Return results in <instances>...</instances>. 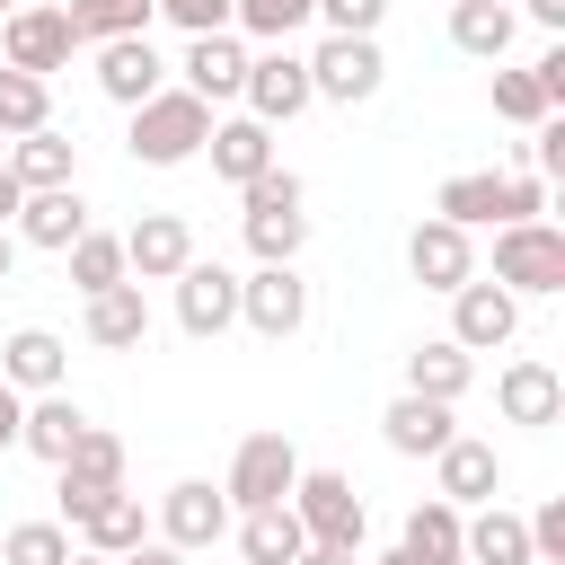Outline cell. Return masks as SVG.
I'll return each mask as SVG.
<instances>
[{
	"label": "cell",
	"instance_id": "6da1fadb",
	"mask_svg": "<svg viewBox=\"0 0 565 565\" xmlns=\"http://www.w3.org/2000/svg\"><path fill=\"white\" fill-rule=\"evenodd\" d=\"M547 212V185L530 177V168H459V177H441V194H433V221H450V230H503V221H539Z\"/></svg>",
	"mask_w": 565,
	"mask_h": 565
},
{
	"label": "cell",
	"instance_id": "7a4b0ae2",
	"mask_svg": "<svg viewBox=\"0 0 565 565\" xmlns=\"http://www.w3.org/2000/svg\"><path fill=\"white\" fill-rule=\"evenodd\" d=\"M238 203H247V256L256 265H300V247H309V185L274 159L256 185H238Z\"/></svg>",
	"mask_w": 565,
	"mask_h": 565
},
{
	"label": "cell",
	"instance_id": "3957f363",
	"mask_svg": "<svg viewBox=\"0 0 565 565\" xmlns=\"http://www.w3.org/2000/svg\"><path fill=\"white\" fill-rule=\"evenodd\" d=\"M203 141H212V106L185 97V88L141 97V106H132V132H124V150H132L141 168H185Z\"/></svg>",
	"mask_w": 565,
	"mask_h": 565
},
{
	"label": "cell",
	"instance_id": "277c9868",
	"mask_svg": "<svg viewBox=\"0 0 565 565\" xmlns=\"http://www.w3.org/2000/svg\"><path fill=\"white\" fill-rule=\"evenodd\" d=\"M494 282H503L512 300L565 291V230H556V221H503V230H494Z\"/></svg>",
	"mask_w": 565,
	"mask_h": 565
},
{
	"label": "cell",
	"instance_id": "5b68a950",
	"mask_svg": "<svg viewBox=\"0 0 565 565\" xmlns=\"http://www.w3.org/2000/svg\"><path fill=\"white\" fill-rule=\"evenodd\" d=\"M291 521L309 530V547H353V556H362V530H371V512H362V494H353L344 468H300Z\"/></svg>",
	"mask_w": 565,
	"mask_h": 565
},
{
	"label": "cell",
	"instance_id": "8992f818",
	"mask_svg": "<svg viewBox=\"0 0 565 565\" xmlns=\"http://www.w3.org/2000/svg\"><path fill=\"white\" fill-rule=\"evenodd\" d=\"M291 486H300V450H291V433H247V441L230 450V477H221L230 512H265V503H291Z\"/></svg>",
	"mask_w": 565,
	"mask_h": 565
},
{
	"label": "cell",
	"instance_id": "52a82bcc",
	"mask_svg": "<svg viewBox=\"0 0 565 565\" xmlns=\"http://www.w3.org/2000/svg\"><path fill=\"white\" fill-rule=\"evenodd\" d=\"M71 53H79V35H71L62 0H26V9L0 18V71H35V79H53V71H71Z\"/></svg>",
	"mask_w": 565,
	"mask_h": 565
},
{
	"label": "cell",
	"instance_id": "ba28073f",
	"mask_svg": "<svg viewBox=\"0 0 565 565\" xmlns=\"http://www.w3.org/2000/svg\"><path fill=\"white\" fill-rule=\"evenodd\" d=\"M300 62H309V97H327V106H362V97H380V79H388L380 35H327V44L300 53Z\"/></svg>",
	"mask_w": 565,
	"mask_h": 565
},
{
	"label": "cell",
	"instance_id": "9c48e42d",
	"mask_svg": "<svg viewBox=\"0 0 565 565\" xmlns=\"http://www.w3.org/2000/svg\"><path fill=\"white\" fill-rule=\"evenodd\" d=\"M238 327L265 335V344H291V335L309 327V282H300V265H256V274H238Z\"/></svg>",
	"mask_w": 565,
	"mask_h": 565
},
{
	"label": "cell",
	"instance_id": "30bf717a",
	"mask_svg": "<svg viewBox=\"0 0 565 565\" xmlns=\"http://www.w3.org/2000/svg\"><path fill=\"white\" fill-rule=\"evenodd\" d=\"M238 97H247V115H256L265 132L318 106V97H309V62H300L291 44H265V53H247V79H238Z\"/></svg>",
	"mask_w": 565,
	"mask_h": 565
},
{
	"label": "cell",
	"instance_id": "8fae6325",
	"mask_svg": "<svg viewBox=\"0 0 565 565\" xmlns=\"http://www.w3.org/2000/svg\"><path fill=\"white\" fill-rule=\"evenodd\" d=\"M230 494L212 486V477H177L168 494H159V539L177 547V556H194V547H221L230 539Z\"/></svg>",
	"mask_w": 565,
	"mask_h": 565
},
{
	"label": "cell",
	"instance_id": "7c38bea8",
	"mask_svg": "<svg viewBox=\"0 0 565 565\" xmlns=\"http://www.w3.org/2000/svg\"><path fill=\"white\" fill-rule=\"evenodd\" d=\"M177 327H185L194 344L230 335V327H238V274L212 265V256H194V265L177 274Z\"/></svg>",
	"mask_w": 565,
	"mask_h": 565
},
{
	"label": "cell",
	"instance_id": "4fadbf2b",
	"mask_svg": "<svg viewBox=\"0 0 565 565\" xmlns=\"http://www.w3.org/2000/svg\"><path fill=\"white\" fill-rule=\"evenodd\" d=\"M185 265H194L185 212H141V221L124 230V274H132V282H177Z\"/></svg>",
	"mask_w": 565,
	"mask_h": 565
},
{
	"label": "cell",
	"instance_id": "5bb4252c",
	"mask_svg": "<svg viewBox=\"0 0 565 565\" xmlns=\"http://www.w3.org/2000/svg\"><path fill=\"white\" fill-rule=\"evenodd\" d=\"M521 335V300L503 291V282H459L450 291V344L459 353H494V344H512Z\"/></svg>",
	"mask_w": 565,
	"mask_h": 565
},
{
	"label": "cell",
	"instance_id": "9a60e30c",
	"mask_svg": "<svg viewBox=\"0 0 565 565\" xmlns=\"http://www.w3.org/2000/svg\"><path fill=\"white\" fill-rule=\"evenodd\" d=\"M115 486H124V441H115L106 424H88L79 450L62 459V530H79V512H88L97 494H115Z\"/></svg>",
	"mask_w": 565,
	"mask_h": 565
},
{
	"label": "cell",
	"instance_id": "2e32d148",
	"mask_svg": "<svg viewBox=\"0 0 565 565\" xmlns=\"http://www.w3.org/2000/svg\"><path fill=\"white\" fill-rule=\"evenodd\" d=\"M433 494H441V503H459V512L494 503V494H503V459H494V441L450 433V441L433 450Z\"/></svg>",
	"mask_w": 565,
	"mask_h": 565
},
{
	"label": "cell",
	"instance_id": "e0dca14e",
	"mask_svg": "<svg viewBox=\"0 0 565 565\" xmlns=\"http://www.w3.org/2000/svg\"><path fill=\"white\" fill-rule=\"evenodd\" d=\"M168 88V62H159V44L150 35H115V44H97V97L106 106H141V97H159Z\"/></svg>",
	"mask_w": 565,
	"mask_h": 565
},
{
	"label": "cell",
	"instance_id": "ac0fdd59",
	"mask_svg": "<svg viewBox=\"0 0 565 565\" xmlns=\"http://www.w3.org/2000/svg\"><path fill=\"white\" fill-rule=\"evenodd\" d=\"M406 274H415L424 291H459V282H477V247H468V230H450V221H415V238H406Z\"/></svg>",
	"mask_w": 565,
	"mask_h": 565
},
{
	"label": "cell",
	"instance_id": "d6986e66",
	"mask_svg": "<svg viewBox=\"0 0 565 565\" xmlns=\"http://www.w3.org/2000/svg\"><path fill=\"white\" fill-rule=\"evenodd\" d=\"M79 335H88L97 353H141V344H150V300H141V282L88 291V309H79Z\"/></svg>",
	"mask_w": 565,
	"mask_h": 565
},
{
	"label": "cell",
	"instance_id": "ffe728a7",
	"mask_svg": "<svg viewBox=\"0 0 565 565\" xmlns=\"http://www.w3.org/2000/svg\"><path fill=\"white\" fill-rule=\"evenodd\" d=\"M62 371H71V344H62L53 327H18V335L0 344V388H18V397L62 388Z\"/></svg>",
	"mask_w": 565,
	"mask_h": 565
},
{
	"label": "cell",
	"instance_id": "44dd1931",
	"mask_svg": "<svg viewBox=\"0 0 565 565\" xmlns=\"http://www.w3.org/2000/svg\"><path fill=\"white\" fill-rule=\"evenodd\" d=\"M185 79V97H203V106H221V97H238V79H247V44L238 35H185V62H177Z\"/></svg>",
	"mask_w": 565,
	"mask_h": 565
},
{
	"label": "cell",
	"instance_id": "7402d4cb",
	"mask_svg": "<svg viewBox=\"0 0 565 565\" xmlns=\"http://www.w3.org/2000/svg\"><path fill=\"white\" fill-rule=\"evenodd\" d=\"M203 150H212V177H221V185H256V177L274 168V132H265L256 115H212V141H203Z\"/></svg>",
	"mask_w": 565,
	"mask_h": 565
},
{
	"label": "cell",
	"instance_id": "603a6c76",
	"mask_svg": "<svg viewBox=\"0 0 565 565\" xmlns=\"http://www.w3.org/2000/svg\"><path fill=\"white\" fill-rule=\"evenodd\" d=\"M26 194H53V185H79V141L62 132V124H44V132H18V150L0 159Z\"/></svg>",
	"mask_w": 565,
	"mask_h": 565
},
{
	"label": "cell",
	"instance_id": "cb8c5ba5",
	"mask_svg": "<svg viewBox=\"0 0 565 565\" xmlns=\"http://www.w3.org/2000/svg\"><path fill=\"white\" fill-rule=\"evenodd\" d=\"M494 406H503V424H530V433H547V424L565 415V380H556L547 362H503V380H494Z\"/></svg>",
	"mask_w": 565,
	"mask_h": 565
},
{
	"label": "cell",
	"instance_id": "d4e9b609",
	"mask_svg": "<svg viewBox=\"0 0 565 565\" xmlns=\"http://www.w3.org/2000/svg\"><path fill=\"white\" fill-rule=\"evenodd\" d=\"M468 380H477V353H459L450 335H424V344L406 353V397L459 406V397H468Z\"/></svg>",
	"mask_w": 565,
	"mask_h": 565
},
{
	"label": "cell",
	"instance_id": "484cf974",
	"mask_svg": "<svg viewBox=\"0 0 565 565\" xmlns=\"http://www.w3.org/2000/svg\"><path fill=\"white\" fill-rule=\"evenodd\" d=\"M79 433H88V415H79V397H62V388H44V397H26V415H18V450H35V459H71L79 450Z\"/></svg>",
	"mask_w": 565,
	"mask_h": 565
},
{
	"label": "cell",
	"instance_id": "4316f807",
	"mask_svg": "<svg viewBox=\"0 0 565 565\" xmlns=\"http://www.w3.org/2000/svg\"><path fill=\"white\" fill-rule=\"evenodd\" d=\"M26 247H44V256H62L79 230H88V203H79V185H53V194H26L18 203V221H9Z\"/></svg>",
	"mask_w": 565,
	"mask_h": 565
},
{
	"label": "cell",
	"instance_id": "83f0119b",
	"mask_svg": "<svg viewBox=\"0 0 565 565\" xmlns=\"http://www.w3.org/2000/svg\"><path fill=\"white\" fill-rule=\"evenodd\" d=\"M450 433H459V424H450V406H433V397H406V388H397V397H388V415H380V441H388L397 459H433Z\"/></svg>",
	"mask_w": 565,
	"mask_h": 565
},
{
	"label": "cell",
	"instance_id": "f1b7e54d",
	"mask_svg": "<svg viewBox=\"0 0 565 565\" xmlns=\"http://www.w3.org/2000/svg\"><path fill=\"white\" fill-rule=\"evenodd\" d=\"M459 565H530V530H521V512L477 503V512L459 521Z\"/></svg>",
	"mask_w": 565,
	"mask_h": 565
},
{
	"label": "cell",
	"instance_id": "f546056e",
	"mask_svg": "<svg viewBox=\"0 0 565 565\" xmlns=\"http://www.w3.org/2000/svg\"><path fill=\"white\" fill-rule=\"evenodd\" d=\"M150 539V512H141V494H97L88 512H79V547H97V556H132Z\"/></svg>",
	"mask_w": 565,
	"mask_h": 565
},
{
	"label": "cell",
	"instance_id": "4dcf8cb0",
	"mask_svg": "<svg viewBox=\"0 0 565 565\" xmlns=\"http://www.w3.org/2000/svg\"><path fill=\"white\" fill-rule=\"evenodd\" d=\"M512 35H521L512 0H450V44H459L468 62H503Z\"/></svg>",
	"mask_w": 565,
	"mask_h": 565
},
{
	"label": "cell",
	"instance_id": "1f68e13d",
	"mask_svg": "<svg viewBox=\"0 0 565 565\" xmlns=\"http://www.w3.org/2000/svg\"><path fill=\"white\" fill-rule=\"evenodd\" d=\"M230 539H238V556H247V565H291V556L309 547V530L291 521V503H265V512H238V521H230Z\"/></svg>",
	"mask_w": 565,
	"mask_h": 565
},
{
	"label": "cell",
	"instance_id": "d6a6232c",
	"mask_svg": "<svg viewBox=\"0 0 565 565\" xmlns=\"http://www.w3.org/2000/svg\"><path fill=\"white\" fill-rule=\"evenodd\" d=\"M62 18L79 44H115V35H150L159 0H62Z\"/></svg>",
	"mask_w": 565,
	"mask_h": 565
},
{
	"label": "cell",
	"instance_id": "836d02e7",
	"mask_svg": "<svg viewBox=\"0 0 565 565\" xmlns=\"http://www.w3.org/2000/svg\"><path fill=\"white\" fill-rule=\"evenodd\" d=\"M62 256H71V282H79V300H88V291H115V282H132V274H124V238H115V230H79Z\"/></svg>",
	"mask_w": 565,
	"mask_h": 565
},
{
	"label": "cell",
	"instance_id": "e575fe53",
	"mask_svg": "<svg viewBox=\"0 0 565 565\" xmlns=\"http://www.w3.org/2000/svg\"><path fill=\"white\" fill-rule=\"evenodd\" d=\"M53 124V79H35V71H0V132L18 141V132H44Z\"/></svg>",
	"mask_w": 565,
	"mask_h": 565
},
{
	"label": "cell",
	"instance_id": "d590c367",
	"mask_svg": "<svg viewBox=\"0 0 565 565\" xmlns=\"http://www.w3.org/2000/svg\"><path fill=\"white\" fill-rule=\"evenodd\" d=\"M459 503H441V494H424L415 512H406V530H397V547H415V556H459Z\"/></svg>",
	"mask_w": 565,
	"mask_h": 565
},
{
	"label": "cell",
	"instance_id": "8d00e7d4",
	"mask_svg": "<svg viewBox=\"0 0 565 565\" xmlns=\"http://www.w3.org/2000/svg\"><path fill=\"white\" fill-rule=\"evenodd\" d=\"M230 26H247L256 44H291L309 26V0H230Z\"/></svg>",
	"mask_w": 565,
	"mask_h": 565
},
{
	"label": "cell",
	"instance_id": "74e56055",
	"mask_svg": "<svg viewBox=\"0 0 565 565\" xmlns=\"http://www.w3.org/2000/svg\"><path fill=\"white\" fill-rule=\"evenodd\" d=\"M62 556H71V530L62 521H18L0 539V565H62Z\"/></svg>",
	"mask_w": 565,
	"mask_h": 565
},
{
	"label": "cell",
	"instance_id": "f35d334b",
	"mask_svg": "<svg viewBox=\"0 0 565 565\" xmlns=\"http://www.w3.org/2000/svg\"><path fill=\"white\" fill-rule=\"evenodd\" d=\"M494 115H503V124H530V132H539V124H547V97H539V79H530V71H503V62H494Z\"/></svg>",
	"mask_w": 565,
	"mask_h": 565
},
{
	"label": "cell",
	"instance_id": "ab89813d",
	"mask_svg": "<svg viewBox=\"0 0 565 565\" xmlns=\"http://www.w3.org/2000/svg\"><path fill=\"white\" fill-rule=\"evenodd\" d=\"M309 18H318L327 35H380L388 0H309Z\"/></svg>",
	"mask_w": 565,
	"mask_h": 565
},
{
	"label": "cell",
	"instance_id": "60d3db41",
	"mask_svg": "<svg viewBox=\"0 0 565 565\" xmlns=\"http://www.w3.org/2000/svg\"><path fill=\"white\" fill-rule=\"evenodd\" d=\"M521 530H530V565H565V494H547Z\"/></svg>",
	"mask_w": 565,
	"mask_h": 565
},
{
	"label": "cell",
	"instance_id": "b9f144b4",
	"mask_svg": "<svg viewBox=\"0 0 565 565\" xmlns=\"http://www.w3.org/2000/svg\"><path fill=\"white\" fill-rule=\"evenodd\" d=\"M159 18L185 35H230V0H159Z\"/></svg>",
	"mask_w": 565,
	"mask_h": 565
},
{
	"label": "cell",
	"instance_id": "7bdbcfd3",
	"mask_svg": "<svg viewBox=\"0 0 565 565\" xmlns=\"http://www.w3.org/2000/svg\"><path fill=\"white\" fill-rule=\"evenodd\" d=\"M512 18H530V26H547V35H565V0H521Z\"/></svg>",
	"mask_w": 565,
	"mask_h": 565
},
{
	"label": "cell",
	"instance_id": "ee69618b",
	"mask_svg": "<svg viewBox=\"0 0 565 565\" xmlns=\"http://www.w3.org/2000/svg\"><path fill=\"white\" fill-rule=\"evenodd\" d=\"M115 565H185V556H177L168 539H141V547H132V556H115Z\"/></svg>",
	"mask_w": 565,
	"mask_h": 565
},
{
	"label": "cell",
	"instance_id": "f6af8a7d",
	"mask_svg": "<svg viewBox=\"0 0 565 565\" xmlns=\"http://www.w3.org/2000/svg\"><path fill=\"white\" fill-rule=\"evenodd\" d=\"M18 415H26V397H18V388H0V450H18Z\"/></svg>",
	"mask_w": 565,
	"mask_h": 565
},
{
	"label": "cell",
	"instance_id": "bcb514c9",
	"mask_svg": "<svg viewBox=\"0 0 565 565\" xmlns=\"http://www.w3.org/2000/svg\"><path fill=\"white\" fill-rule=\"evenodd\" d=\"M18 203H26V185H18V177H9V168H0V230H9V221H18Z\"/></svg>",
	"mask_w": 565,
	"mask_h": 565
},
{
	"label": "cell",
	"instance_id": "7dc6e473",
	"mask_svg": "<svg viewBox=\"0 0 565 565\" xmlns=\"http://www.w3.org/2000/svg\"><path fill=\"white\" fill-rule=\"evenodd\" d=\"M291 565H362V556H353V547H300Z\"/></svg>",
	"mask_w": 565,
	"mask_h": 565
},
{
	"label": "cell",
	"instance_id": "c3c4849f",
	"mask_svg": "<svg viewBox=\"0 0 565 565\" xmlns=\"http://www.w3.org/2000/svg\"><path fill=\"white\" fill-rule=\"evenodd\" d=\"M371 565H459V556H415V547H388V556H371Z\"/></svg>",
	"mask_w": 565,
	"mask_h": 565
},
{
	"label": "cell",
	"instance_id": "681fc988",
	"mask_svg": "<svg viewBox=\"0 0 565 565\" xmlns=\"http://www.w3.org/2000/svg\"><path fill=\"white\" fill-rule=\"evenodd\" d=\"M62 565H115V556H97V547H71V556H62Z\"/></svg>",
	"mask_w": 565,
	"mask_h": 565
},
{
	"label": "cell",
	"instance_id": "f907efd6",
	"mask_svg": "<svg viewBox=\"0 0 565 565\" xmlns=\"http://www.w3.org/2000/svg\"><path fill=\"white\" fill-rule=\"evenodd\" d=\"M9 265H18V238H9V230H0V282H9Z\"/></svg>",
	"mask_w": 565,
	"mask_h": 565
},
{
	"label": "cell",
	"instance_id": "816d5d0a",
	"mask_svg": "<svg viewBox=\"0 0 565 565\" xmlns=\"http://www.w3.org/2000/svg\"><path fill=\"white\" fill-rule=\"evenodd\" d=\"M9 9H26V0H0V18H9Z\"/></svg>",
	"mask_w": 565,
	"mask_h": 565
}]
</instances>
